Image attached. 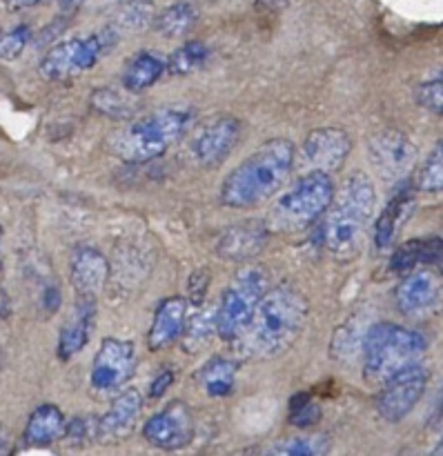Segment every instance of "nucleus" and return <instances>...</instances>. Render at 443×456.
<instances>
[{
    "mask_svg": "<svg viewBox=\"0 0 443 456\" xmlns=\"http://www.w3.org/2000/svg\"><path fill=\"white\" fill-rule=\"evenodd\" d=\"M196 381L199 386L208 392V396L212 399H223V396L232 395L236 386V363L230 359H217L208 361V363L201 368V372L196 374Z\"/></svg>",
    "mask_w": 443,
    "mask_h": 456,
    "instance_id": "393cba45",
    "label": "nucleus"
},
{
    "mask_svg": "<svg viewBox=\"0 0 443 456\" xmlns=\"http://www.w3.org/2000/svg\"><path fill=\"white\" fill-rule=\"evenodd\" d=\"M119 43V36L111 29L96 31V34L80 36V38H70L58 43L56 47L49 49L40 61V74L53 83L71 80L76 76L92 69L105 53L114 49Z\"/></svg>",
    "mask_w": 443,
    "mask_h": 456,
    "instance_id": "6e6552de",
    "label": "nucleus"
},
{
    "mask_svg": "<svg viewBox=\"0 0 443 456\" xmlns=\"http://www.w3.org/2000/svg\"><path fill=\"white\" fill-rule=\"evenodd\" d=\"M270 239V227L263 221H241L227 227L217 245L218 256L226 261H250L263 252Z\"/></svg>",
    "mask_w": 443,
    "mask_h": 456,
    "instance_id": "f3484780",
    "label": "nucleus"
},
{
    "mask_svg": "<svg viewBox=\"0 0 443 456\" xmlns=\"http://www.w3.org/2000/svg\"><path fill=\"white\" fill-rule=\"evenodd\" d=\"M337 190L328 172L310 169L294 181L288 191L276 199L272 208V223L283 230H301L328 214Z\"/></svg>",
    "mask_w": 443,
    "mask_h": 456,
    "instance_id": "423d86ee",
    "label": "nucleus"
},
{
    "mask_svg": "<svg viewBox=\"0 0 443 456\" xmlns=\"http://www.w3.org/2000/svg\"><path fill=\"white\" fill-rule=\"evenodd\" d=\"M209 288V272L208 270H196L192 272L190 281H187V297L194 305H201L205 301V294Z\"/></svg>",
    "mask_w": 443,
    "mask_h": 456,
    "instance_id": "c9c22d12",
    "label": "nucleus"
},
{
    "mask_svg": "<svg viewBox=\"0 0 443 456\" xmlns=\"http://www.w3.org/2000/svg\"><path fill=\"white\" fill-rule=\"evenodd\" d=\"M422 265L431 267V270L443 276V239H439V236L408 240L392 254V272L408 274V272L417 270Z\"/></svg>",
    "mask_w": 443,
    "mask_h": 456,
    "instance_id": "aec40b11",
    "label": "nucleus"
},
{
    "mask_svg": "<svg viewBox=\"0 0 443 456\" xmlns=\"http://www.w3.org/2000/svg\"><path fill=\"white\" fill-rule=\"evenodd\" d=\"M377 194L368 174L352 172L334 196L324 225L325 249L337 261L350 263L364 249L365 232L373 221Z\"/></svg>",
    "mask_w": 443,
    "mask_h": 456,
    "instance_id": "f03ea898",
    "label": "nucleus"
},
{
    "mask_svg": "<svg viewBox=\"0 0 443 456\" xmlns=\"http://www.w3.org/2000/svg\"><path fill=\"white\" fill-rule=\"evenodd\" d=\"M65 444L70 448H83V445L94 444L98 439V419L92 417H76L67 421L65 435H62Z\"/></svg>",
    "mask_w": 443,
    "mask_h": 456,
    "instance_id": "473e14b6",
    "label": "nucleus"
},
{
    "mask_svg": "<svg viewBox=\"0 0 443 456\" xmlns=\"http://www.w3.org/2000/svg\"><path fill=\"white\" fill-rule=\"evenodd\" d=\"M43 307H45V312H49V314H53V312L61 307V289H58L56 285H49V288H45Z\"/></svg>",
    "mask_w": 443,
    "mask_h": 456,
    "instance_id": "4c0bfd02",
    "label": "nucleus"
},
{
    "mask_svg": "<svg viewBox=\"0 0 443 456\" xmlns=\"http://www.w3.org/2000/svg\"><path fill=\"white\" fill-rule=\"evenodd\" d=\"M397 310L404 316H428L443 303V285L435 272L413 270L401 279L395 292Z\"/></svg>",
    "mask_w": 443,
    "mask_h": 456,
    "instance_id": "4468645a",
    "label": "nucleus"
},
{
    "mask_svg": "<svg viewBox=\"0 0 443 456\" xmlns=\"http://www.w3.org/2000/svg\"><path fill=\"white\" fill-rule=\"evenodd\" d=\"M350 150L352 141L346 129L316 127L303 141L301 156L303 163L310 169H321V172L332 174L343 167Z\"/></svg>",
    "mask_w": 443,
    "mask_h": 456,
    "instance_id": "2eb2a0df",
    "label": "nucleus"
},
{
    "mask_svg": "<svg viewBox=\"0 0 443 456\" xmlns=\"http://www.w3.org/2000/svg\"><path fill=\"white\" fill-rule=\"evenodd\" d=\"M65 3H70V4H80V3H85V0H65Z\"/></svg>",
    "mask_w": 443,
    "mask_h": 456,
    "instance_id": "79ce46f5",
    "label": "nucleus"
},
{
    "mask_svg": "<svg viewBox=\"0 0 443 456\" xmlns=\"http://www.w3.org/2000/svg\"><path fill=\"white\" fill-rule=\"evenodd\" d=\"M218 332L217 330V310H201L187 321L185 330H183L181 346L185 347V352L194 354L199 352L205 343L212 338V334Z\"/></svg>",
    "mask_w": 443,
    "mask_h": 456,
    "instance_id": "bb28decb",
    "label": "nucleus"
},
{
    "mask_svg": "<svg viewBox=\"0 0 443 456\" xmlns=\"http://www.w3.org/2000/svg\"><path fill=\"white\" fill-rule=\"evenodd\" d=\"M143 439L156 450H181L194 439V417L183 401H172L168 408L147 419L143 426Z\"/></svg>",
    "mask_w": 443,
    "mask_h": 456,
    "instance_id": "f8f14e48",
    "label": "nucleus"
},
{
    "mask_svg": "<svg viewBox=\"0 0 443 456\" xmlns=\"http://www.w3.org/2000/svg\"><path fill=\"white\" fill-rule=\"evenodd\" d=\"M370 163L388 181H399L413 169L417 160V147L404 132L383 129L368 141Z\"/></svg>",
    "mask_w": 443,
    "mask_h": 456,
    "instance_id": "ddd939ff",
    "label": "nucleus"
},
{
    "mask_svg": "<svg viewBox=\"0 0 443 456\" xmlns=\"http://www.w3.org/2000/svg\"><path fill=\"white\" fill-rule=\"evenodd\" d=\"M194 7L187 3H176L169 4L168 9H163V12L156 16L154 29L159 31L160 36H165V38H181V36H185L187 31L194 27Z\"/></svg>",
    "mask_w": 443,
    "mask_h": 456,
    "instance_id": "a878e982",
    "label": "nucleus"
},
{
    "mask_svg": "<svg viewBox=\"0 0 443 456\" xmlns=\"http://www.w3.org/2000/svg\"><path fill=\"white\" fill-rule=\"evenodd\" d=\"M321 405L312 399L308 392H299L290 399L288 405V421L294 428H312L321 421Z\"/></svg>",
    "mask_w": 443,
    "mask_h": 456,
    "instance_id": "7c9ffc66",
    "label": "nucleus"
},
{
    "mask_svg": "<svg viewBox=\"0 0 443 456\" xmlns=\"http://www.w3.org/2000/svg\"><path fill=\"white\" fill-rule=\"evenodd\" d=\"M70 276L78 301H98L110 276V263L98 249L80 248L71 256Z\"/></svg>",
    "mask_w": 443,
    "mask_h": 456,
    "instance_id": "a211bd4d",
    "label": "nucleus"
},
{
    "mask_svg": "<svg viewBox=\"0 0 443 456\" xmlns=\"http://www.w3.org/2000/svg\"><path fill=\"white\" fill-rule=\"evenodd\" d=\"M266 294L267 274L261 267L248 265L236 272L217 307L218 337L226 341H236L239 337H243Z\"/></svg>",
    "mask_w": 443,
    "mask_h": 456,
    "instance_id": "0eeeda50",
    "label": "nucleus"
},
{
    "mask_svg": "<svg viewBox=\"0 0 443 456\" xmlns=\"http://www.w3.org/2000/svg\"><path fill=\"white\" fill-rule=\"evenodd\" d=\"M136 350L129 341L105 338L94 359L89 383L96 392H116L134 377Z\"/></svg>",
    "mask_w": 443,
    "mask_h": 456,
    "instance_id": "9b49d317",
    "label": "nucleus"
},
{
    "mask_svg": "<svg viewBox=\"0 0 443 456\" xmlns=\"http://www.w3.org/2000/svg\"><path fill=\"white\" fill-rule=\"evenodd\" d=\"M168 69V61L159 58L152 52H141L127 62L123 71V87L132 94L145 92L156 83Z\"/></svg>",
    "mask_w": 443,
    "mask_h": 456,
    "instance_id": "b1692460",
    "label": "nucleus"
},
{
    "mask_svg": "<svg viewBox=\"0 0 443 456\" xmlns=\"http://www.w3.org/2000/svg\"><path fill=\"white\" fill-rule=\"evenodd\" d=\"M428 381H431V372L426 365L414 363L410 368L401 370L392 379H388L379 390L374 408H377L379 417L388 423H401L422 401L426 395Z\"/></svg>",
    "mask_w": 443,
    "mask_h": 456,
    "instance_id": "1a4fd4ad",
    "label": "nucleus"
},
{
    "mask_svg": "<svg viewBox=\"0 0 443 456\" xmlns=\"http://www.w3.org/2000/svg\"><path fill=\"white\" fill-rule=\"evenodd\" d=\"M94 323H96V301H78L76 303L74 312L62 325L61 337H58L56 356L61 361H70L83 347L87 346L89 334H92Z\"/></svg>",
    "mask_w": 443,
    "mask_h": 456,
    "instance_id": "412c9836",
    "label": "nucleus"
},
{
    "mask_svg": "<svg viewBox=\"0 0 443 456\" xmlns=\"http://www.w3.org/2000/svg\"><path fill=\"white\" fill-rule=\"evenodd\" d=\"M190 120V111L178 110V107L152 111L111 132L107 138V150L125 163H147L165 154L187 132Z\"/></svg>",
    "mask_w": 443,
    "mask_h": 456,
    "instance_id": "20e7f679",
    "label": "nucleus"
},
{
    "mask_svg": "<svg viewBox=\"0 0 443 456\" xmlns=\"http://www.w3.org/2000/svg\"><path fill=\"white\" fill-rule=\"evenodd\" d=\"M9 9H25V7H34V4L45 3V0H4Z\"/></svg>",
    "mask_w": 443,
    "mask_h": 456,
    "instance_id": "ea45409f",
    "label": "nucleus"
},
{
    "mask_svg": "<svg viewBox=\"0 0 443 456\" xmlns=\"http://www.w3.org/2000/svg\"><path fill=\"white\" fill-rule=\"evenodd\" d=\"M67 419L62 414L61 408L52 403H43L29 414L25 426V444L29 448H45V445H52L53 441L62 439L65 435Z\"/></svg>",
    "mask_w": 443,
    "mask_h": 456,
    "instance_id": "5701e85b",
    "label": "nucleus"
},
{
    "mask_svg": "<svg viewBox=\"0 0 443 456\" xmlns=\"http://www.w3.org/2000/svg\"><path fill=\"white\" fill-rule=\"evenodd\" d=\"M31 38V29L27 25H18L3 36V61H13L22 53Z\"/></svg>",
    "mask_w": 443,
    "mask_h": 456,
    "instance_id": "f704fd0d",
    "label": "nucleus"
},
{
    "mask_svg": "<svg viewBox=\"0 0 443 456\" xmlns=\"http://www.w3.org/2000/svg\"><path fill=\"white\" fill-rule=\"evenodd\" d=\"M417 187L428 194H439L443 191V138L431 151L426 163L422 165L417 176Z\"/></svg>",
    "mask_w": 443,
    "mask_h": 456,
    "instance_id": "c756f323",
    "label": "nucleus"
},
{
    "mask_svg": "<svg viewBox=\"0 0 443 456\" xmlns=\"http://www.w3.org/2000/svg\"><path fill=\"white\" fill-rule=\"evenodd\" d=\"M432 454H439V456H443V436H441L439 444L435 445V450H432Z\"/></svg>",
    "mask_w": 443,
    "mask_h": 456,
    "instance_id": "a19ab883",
    "label": "nucleus"
},
{
    "mask_svg": "<svg viewBox=\"0 0 443 456\" xmlns=\"http://www.w3.org/2000/svg\"><path fill=\"white\" fill-rule=\"evenodd\" d=\"M308 321V301L292 285L267 289L250 323L248 347L261 359H275L288 352L301 337Z\"/></svg>",
    "mask_w": 443,
    "mask_h": 456,
    "instance_id": "7ed1b4c3",
    "label": "nucleus"
},
{
    "mask_svg": "<svg viewBox=\"0 0 443 456\" xmlns=\"http://www.w3.org/2000/svg\"><path fill=\"white\" fill-rule=\"evenodd\" d=\"M426 350L428 341L414 330L390 323V321L373 325L365 332L364 347H361L365 381L370 386L381 387L401 370L419 363Z\"/></svg>",
    "mask_w": 443,
    "mask_h": 456,
    "instance_id": "39448f33",
    "label": "nucleus"
},
{
    "mask_svg": "<svg viewBox=\"0 0 443 456\" xmlns=\"http://www.w3.org/2000/svg\"><path fill=\"white\" fill-rule=\"evenodd\" d=\"M92 101V107L98 111L101 116H107V118L114 120H123V118H132L134 111H136V105L129 102L123 94H119L116 89H96V92L89 96Z\"/></svg>",
    "mask_w": 443,
    "mask_h": 456,
    "instance_id": "cd10ccee",
    "label": "nucleus"
},
{
    "mask_svg": "<svg viewBox=\"0 0 443 456\" xmlns=\"http://www.w3.org/2000/svg\"><path fill=\"white\" fill-rule=\"evenodd\" d=\"M414 98H417V102L426 111L443 116V74H437L432 78L419 83Z\"/></svg>",
    "mask_w": 443,
    "mask_h": 456,
    "instance_id": "72a5a7b5",
    "label": "nucleus"
},
{
    "mask_svg": "<svg viewBox=\"0 0 443 456\" xmlns=\"http://www.w3.org/2000/svg\"><path fill=\"white\" fill-rule=\"evenodd\" d=\"M174 383V372L172 370H163V372H159L154 377V381H152L150 386V399H160V396H165V392L169 390V386Z\"/></svg>",
    "mask_w": 443,
    "mask_h": 456,
    "instance_id": "e433bc0d",
    "label": "nucleus"
},
{
    "mask_svg": "<svg viewBox=\"0 0 443 456\" xmlns=\"http://www.w3.org/2000/svg\"><path fill=\"white\" fill-rule=\"evenodd\" d=\"M270 452L281 456H319L328 452V439L325 436H294V439L276 444Z\"/></svg>",
    "mask_w": 443,
    "mask_h": 456,
    "instance_id": "2f4dec72",
    "label": "nucleus"
},
{
    "mask_svg": "<svg viewBox=\"0 0 443 456\" xmlns=\"http://www.w3.org/2000/svg\"><path fill=\"white\" fill-rule=\"evenodd\" d=\"M297 147L288 138H272L236 165L218 187V200L227 209H245L275 196L292 172Z\"/></svg>",
    "mask_w": 443,
    "mask_h": 456,
    "instance_id": "f257e3e1",
    "label": "nucleus"
},
{
    "mask_svg": "<svg viewBox=\"0 0 443 456\" xmlns=\"http://www.w3.org/2000/svg\"><path fill=\"white\" fill-rule=\"evenodd\" d=\"M209 56V49L203 43H185L168 58V71L172 76H187L201 69Z\"/></svg>",
    "mask_w": 443,
    "mask_h": 456,
    "instance_id": "c85d7f7f",
    "label": "nucleus"
},
{
    "mask_svg": "<svg viewBox=\"0 0 443 456\" xmlns=\"http://www.w3.org/2000/svg\"><path fill=\"white\" fill-rule=\"evenodd\" d=\"M241 136V123L234 116H214L201 125L190 138V159L199 167L214 169L230 156Z\"/></svg>",
    "mask_w": 443,
    "mask_h": 456,
    "instance_id": "9d476101",
    "label": "nucleus"
},
{
    "mask_svg": "<svg viewBox=\"0 0 443 456\" xmlns=\"http://www.w3.org/2000/svg\"><path fill=\"white\" fill-rule=\"evenodd\" d=\"M288 4V0H257V9L261 12H279Z\"/></svg>",
    "mask_w": 443,
    "mask_h": 456,
    "instance_id": "58836bf2",
    "label": "nucleus"
},
{
    "mask_svg": "<svg viewBox=\"0 0 443 456\" xmlns=\"http://www.w3.org/2000/svg\"><path fill=\"white\" fill-rule=\"evenodd\" d=\"M187 323V303L183 297H169L156 307L154 321L147 332V347L152 352L165 350L183 337Z\"/></svg>",
    "mask_w": 443,
    "mask_h": 456,
    "instance_id": "6ab92c4d",
    "label": "nucleus"
},
{
    "mask_svg": "<svg viewBox=\"0 0 443 456\" xmlns=\"http://www.w3.org/2000/svg\"><path fill=\"white\" fill-rule=\"evenodd\" d=\"M414 209V191L404 187L397 196H392L390 203L383 208V212L379 214L377 225H374V245H377L379 252L383 249H390L395 245L397 234H399L401 225L410 218Z\"/></svg>",
    "mask_w": 443,
    "mask_h": 456,
    "instance_id": "4be33fe9",
    "label": "nucleus"
},
{
    "mask_svg": "<svg viewBox=\"0 0 443 456\" xmlns=\"http://www.w3.org/2000/svg\"><path fill=\"white\" fill-rule=\"evenodd\" d=\"M143 412V396L136 387H129L111 401L110 410L98 419V441L105 445L120 444L136 428Z\"/></svg>",
    "mask_w": 443,
    "mask_h": 456,
    "instance_id": "dca6fc26",
    "label": "nucleus"
}]
</instances>
